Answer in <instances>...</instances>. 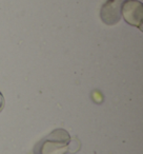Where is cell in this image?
Masks as SVG:
<instances>
[{
  "mask_svg": "<svg viewBox=\"0 0 143 154\" xmlns=\"http://www.w3.org/2000/svg\"><path fill=\"white\" fill-rule=\"evenodd\" d=\"M70 136L67 131L63 129H57L53 131L40 143V154H65L67 152V146Z\"/></svg>",
  "mask_w": 143,
  "mask_h": 154,
  "instance_id": "obj_1",
  "label": "cell"
},
{
  "mask_svg": "<svg viewBox=\"0 0 143 154\" xmlns=\"http://www.w3.org/2000/svg\"><path fill=\"white\" fill-rule=\"evenodd\" d=\"M121 16L128 24L139 28L143 26V3L139 0H125L121 8Z\"/></svg>",
  "mask_w": 143,
  "mask_h": 154,
  "instance_id": "obj_2",
  "label": "cell"
},
{
  "mask_svg": "<svg viewBox=\"0 0 143 154\" xmlns=\"http://www.w3.org/2000/svg\"><path fill=\"white\" fill-rule=\"evenodd\" d=\"M125 0H107L100 10V18L107 26H115L121 20V8Z\"/></svg>",
  "mask_w": 143,
  "mask_h": 154,
  "instance_id": "obj_3",
  "label": "cell"
},
{
  "mask_svg": "<svg viewBox=\"0 0 143 154\" xmlns=\"http://www.w3.org/2000/svg\"><path fill=\"white\" fill-rule=\"evenodd\" d=\"M3 107H4V98H3L2 94L0 92V111L3 109Z\"/></svg>",
  "mask_w": 143,
  "mask_h": 154,
  "instance_id": "obj_4",
  "label": "cell"
}]
</instances>
